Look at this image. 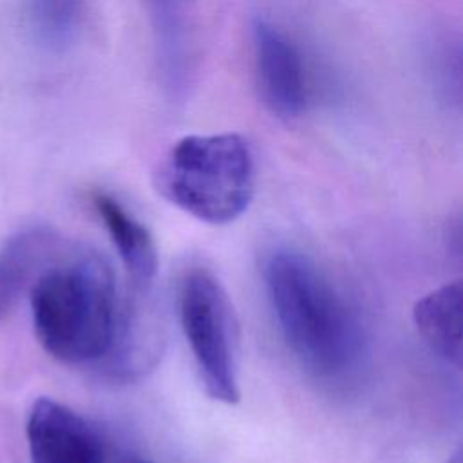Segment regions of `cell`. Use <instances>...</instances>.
I'll list each match as a JSON object with an SVG mask.
<instances>
[{
	"instance_id": "cell-6",
	"label": "cell",
	"mask_w": 463,
	"mask_h": 463,
	"mask_svg": "<svg viewBox=\"0 0 463 463\" xmlns=\"http://www.w3.org/2000/svg\"><path fill=\"white\" fill-rule=\"evenodd\" d=\"M152 34L159 81L174 99L184 98L199 67V24L194 0H141Z\"/></svg>"
},
{
	"instance_id": "cell-5",
	"label": "cell",
	"mask_w": 463,
	"mask_h": 463,
	"mask_svg": "<svg viewBox=\"0 0 463 463\" xmlns=\"http://www.w3.org/2000/svg\"><path fill=\"white\" fill-rule=\"evenodd\" d=\"M253 69L260 99L279 118H298L309 103L307 71L297 43L273 22L251 25Z\"/></svg>"
},
{
	"instance_id": "cell-1",
	"label": "cell",
	"mask_w": 463,
	"mask_h": 463,
	"mask_svg": "<svg viewBox=\"0 0 463 463\" xmlns=\"http://www.w3.org/2000/svg\"><path fill=\"white\" fill-rule=\"evenodd\" d=\"M266 295L297 362L324 383H345L364 365L365 336L356 313L304 255L273 251L264 264Z\"/></svg>"
},
{
	"instance_id": "cell-3",
	"label": "cell",
	"mask_w": 463,
	"mask_h": 463,
	"mask_svg": "<svg viewBox=\"0 0 463 463\" xmlns=\"http://www.w3.org/2000/svg\"><path fill=\"white\" fill-rule=\"evenodd\" d=\"M255 177V157L242 136L192 134L163 156L154 172V186L163 199L194 219L224 226L251 204Z\"/></svg>"
},
{
	"instance_id": "cell-2",
	"label": "cell",
	"mask_w": 463,
	"mask_h": 463,
	"mask_svg": "<svg viewBox=\"0 0 463 463\" xmlns=\"http://www.w3.org/2000/svg\"><path fill=\"white\" fill-rule=\"evenodd\" d=\"M34 335L56 360L85 365L112 349L121 302L110 264L94 251L45 264L29 286Z\"/></svg>"
},
{
	"instance_id": "cell-9",
	"label": "cell",
	"mask_w": 463,
	"mask_h": 463,
	"mask_svg": "<svg viewBox=\"0 0 463 463\" xmlns=\"http://www.w3.org/2000/svg\"><path fill=\"white\" fill-rule=\"evenodd\" d=\"M461 280L445 282L416 300L412 322L423 342L447 364L461 367Z\"/></svg>"
},
{
	"instance_id": "cell-7",
	"label": "cell",
	"mask_w": 463,
	"mask_h": 463,
	"mask_svg": "<svg viewBox=\"0 0 463 463\" xmlns=\"http://www.w3.org/2000/svg\"><path fill=\"white\" fill-rule=\"evenodd\" d=\"M25 434L33 463H110L99 429L52 398L33 403Z\"/></svg>"
},
{
	"instance_id": "cell-10",
	"label": "cell",
	"mask_w": 463,
	"mask_h": 463,
	"mask_svg": "<svg viewBox=\"0 0 463 463\" xmlns=\"http://www.w3.org/2000/svg\"><path fill=\"white\" fill-rule=\"evenodd\" d=\"M58 239L45 226H31L13 235L0 250V317L9 311L49 262Z\"/></svg>"
},
{
	"instance_id": "cell-4",
	"label": "cell",
	"mask_w": 463,
	"mask_h": 463,
	"mask_svg": "<svg viewBox=\"0 0 463 463\" xmlns=\"http://www.w3.org/2000/svg\"><path fill=\"white\" fill-rule=\"evenodd\" d=\"M179 322L204 392L215 402L237 403L241 389L233 309L224 286L208 268L195 266L183 277Z\"/></svg>"
},
{
	"instance_id": "cell-8",
	"label": "cell",
	"mask_w": 463,
	"mask_h": 463,
	"mask_svg": "<svg viewBox=\"0 0 463 463\" xmlns=\"http://www.w3.org/2000/svg\"><path fill=\"white\" fill-rule=\"evenodd\" d=\"M92 203L119 255L130 288L152 289L157 273V246L150 230L105 192L94 194Z\"/></svg>"
},
{
	"instance_id": "cell-12",
	"label": "cell",
	"mask_w": 463,
	"mask_h": 463,
	"mask_svg": "<svg viewBox=\"0 0 463 463\" xmlns=\"http://www.w3.org/2000/svg\"><path fill=\"white\" fill-rule=\"evenodd\" d=\"M125 463H154V461H148V459H143V458H128Z\"/></svg>"
},
{
	"instance_id": "cell-11",
	"label": "cell",
	"mask_w": 463,
	"mask_h": 463,
	"mask_svg": "<svg viewBox=\"0 0 463 463\" xmlns=\"http://www.w3.org/2000/svg\"><path fill=\"white\" fill-rule=\"evenodd\" d=\"M33 40L51 52L67 51L80 34L85 0H22Z\"/></svg>"
}]
</instances>
